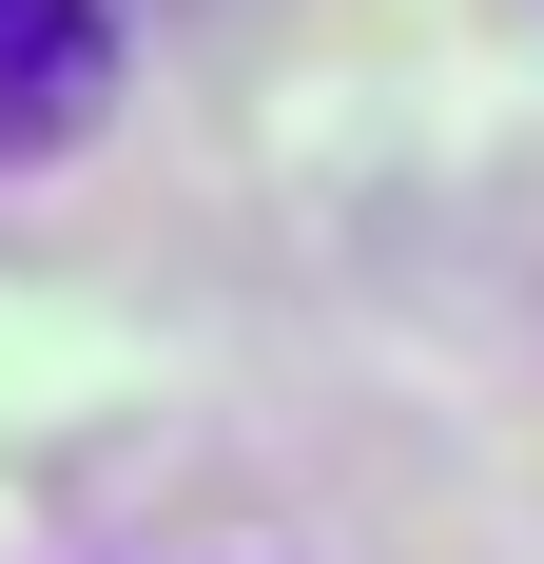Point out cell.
<instances>
[{"mask_svg":"<svg viewBox=\"0 0 544 564\" xmlns=\"http://www.w3.org/2000/svg\"><path fill=\"white\" fill-rule=\"evenodd\" d=\"M117 58H137L117 0H0V175H20V156H78V137L117 117Z\"/></svg>","mask_w":544,"mask_h":564,"instance_id":"cell-1","label":"cell"}]
</instances>
